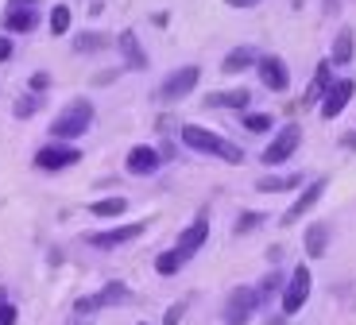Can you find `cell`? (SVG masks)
I'll use <instances>...</instances> for the list:
<instances>
[{"label":"cell","instance_id":"6da1fadb","mask_svg":"<svg viewBox=\"0 0 356 325\" xmlns=\"http://www.w3.org/2000/svg\"><path fill=\"white\" fill-rule=\"evenodd\" d=\"M178 136H182V148L197 151V155L221 159V163H229V167H241L244 163V148H236L229 136L209 132V128H202V124H182V132Z\"/></svg>","mask_w":356,"mask_h":325},{"label":"cell","instance_id":"7a4b0ae2","mask_svg":"<svg viewBox=\"0 0 356 325\" xmlns=\"http://www.w3.org/2000/svg\"><path fill=\"white\" fill-rule=\"evenodd\" d=\"M89 128H93V101L74 97L70 105L51 120V140L54 143H74V140H81Z\"/></svg>","mask_w":356,"mask_h":325},{"label":"cell","instance_id":"3957f363","mask_svg":"<svg viewBox=\"0 0 356 325\" xmlns=\"http://www.w3.org/2000/svg\"><path fill=\"white\" fill-rule=\"evenodd\" d=\"M298 148H302V128H298V124H283V128L271 136V143L259 151V159H264V167H279V163H286Z\"/></svg>","mask_w":356,"mask_h":325},{"label":"cell","instance_id":"277c9868","mask_svg":"<svg viewBox=\"0 0 356 325\" xmlns=\"http://www.w3.org/2000/svg\"><path fill=\"white\" fill-rule=\"evenodd\" d=\"M310 290H314V279H310V267L306 264H298L291 271V279H286V287H283V317H294V314H302V306L310 302Z\"/></svg>","mask_w":356,"mask_h":325},{"label":"cell","instance_id":"5b68a950","mask_svg":"<svg viewBox=\"0 0 356 325\" xmlns=\"http://www.w3.org/2000/svg\"><path fill=\"white\" fill-rule=\"evenodd\" d=\"M256 310H259L256 287H232L229 299H225V306H221V322L225 325H248Z\"/></svg>","mask_w":356,"mask_h":325},{"label":"cell","instance_id":"8992f818","mask_svg":"<svg viewBox=\"0 0 356 325\" xmlns=\"http://www.w3.org/2000/svg\"><path fill=\"white\" fill-rule=\"evenodd\" d=\"M81 163V151L78 148H70V143H47V148H39L35 151V167L39 171H47V175H58V171H70V167H78Z\"/></svg>","mask_w":356,"mask_h":325},{"label":"cell","instance_id":"52a82bcc","mask_svg":"<svg viewBox=\"0 0 356 325\" xmlns=\"http://www.w3.org/2000/svg\"><path fill=\"white\" fill-rule=\"evenodd\" d=\"M197 81H202V70H197V66H178V70H170L167 78H163L159 97L163 101H186Z\"/></svg>","mask_w":356,"mask_h":325},{"label":"cell","instance_id":"ba28073f","mask_svg":"<svg viewBox=\"0 0 356 325\" xmlns=\"http://www.w3.org/2000/svg\"><path fill=\"white\" fill-rule=\"evenodd\" d=\"M147 232V221H128V225H113V229H105V232H89V244L97 248V252H108V248H120V244H128V240H136V237H143Z\"/></svg>","mask_w":356,"mask_h":325},{"label":"cell","instance_id":"9c48e42d","mask_svg":"<svg viewBox=\"0 0 356 325\" xmlns=\"http://www.w3.org/2000/svg\"><path fill=\"white\" fill-rule=\"evenodd\" d=\"M256 74H259V86L271 89V93H286L291 89V70H286V62L279 54H259Z\"/></svg>","mask_w":356,"mask_h":325},{"label":"cell","instance_id":"30bf717a","mask_svg":"<svg viewBox=\"0 0 356 325\" xmlns=\"http://www.w3.org/2000/svg\"><path fill=\"white\" fill-rule=\"evenodd\" d=\"M356 97V81L353 78H333V86L325 89V97H321V116L325 120H333V116H341L348 109V101Z\"/></svg>","mask_w":356,"mask_h":325},{"label":"cell","instance_id":"8fae6325","mask_svg":"<svg viewBox=\"0 0 356 325\" xmlns=\"http://www.w3.org/2000/svg\"><path fill=\"white\" fill-rule=\"evenodd\" d=\"M205 240H209V217H197V221H190L186 229L178 232V240H175V252L182 255V260H194L197 252L205 248Z\"/></svg>","mask_w":356,"mask_h":325},{"label":"cell","instance_id":"7c38bea8","mask_svg":"<svg viewBox=\"0 0 356 325\" xmlns=\"http://www.w3.org/2000/svg\"><path fill=\"white\" fill-rule=\"evenodd\" d=\"M321 193H325V178H314V182H306L302 190H298V198H294V205L283 213V225H294V221H302L306 213H310L314 205L321 202Z\"/></svg>","mask_w":356,"mask_h":325},{"label":"cell","instance_id":"4fadbf2b","mask_svg":"<svg viewBox=\"0 0 356 325\" xmlns=\"http://www.w3.org/2000/svg\"><path fill=\"white\" fill-rule=\"evenodd\" d=\"M159 163H163V155H159V148H152V143H136V148L128 151V159H124L128 175H136V178L155 175V171H159Z\"/></svg>","mask_w":356,"mask_h":325},{"label":"cell","instance_id":"5bb4252c","mask_svg":"<svg viewBox=\"0 0 356 325\" xmlns=\"http://www.w3.org/2000/svg\"><path fill=\"white\" fill-rule=\"evenodd\" d=\"M116 51L124 54V66H128V70H147V54H143V47H140V39H136L132 27L116 35Z\"/></svg>","mask_w":356,"mask_h":325},{"label":"cell","instance_id":"9a60e30c","mask_svg":"<svg viewBox=\"0 0 356 325\" xmlns=\"http://www.w3.org/2000/svg\"><path fill=\"white\" fill-rule=\"evenodd\" d=\"M35 27H39L35 8H8L4 12V31H8V35H31Z\"/></svg>","mask_w":356,"mask_h":325},{"label":"cell","instance_id":"2e32d148","mask_svg":"<svg viewBox=\"0 0 356 325\" xmlns=\"http://www.w3.org/2000/svg\"><path fill=\"white\" fill-rule=\"evenodd\" d=\"M248 101H252L248 89H221V93L205 97V109H232V113H244Z\"/></svg>","mask_w":356,"mask_h":325},{"label":"cell","instance_id":"e0dca14e","mask_svg":"<svg viewBox=\"0 0 356 325\" xmlns=\"http://www.w3.org/2000/svg\"><path fill=\"white\" fill-rule=\"evenodd\" d=\"M256 62H259V51H252V47H232V51L221 58V74H229V78H232V74L252 70Z\"/></svg>","mask_w":356,"mask_h":325},{"label":"cell","instance_id":"ac0fdd59","mask_svg":"<svg viewBox=\"0 0 356 325\" xmlns=\"http://www.w3.org/2000/svg\"><path fill=\"white\" fill-rule=\"evenodd\" d=\"M353 58H356V35H353V27H341L337 35H333L330 62H333V66H348Z\"/></svg>","mask_w":356,"mask_h":325},{"label":"cell","instance_id":"d6986e66","mask_svg":"<svg viewBox=\"0 0 356 325\" xmlns=\"http://www.w3.org/2000/svg\"><path fill=\"white\" fill-rule=\"evenodd\" d=\"M302 248H306L310 260H321L325 248H330V225H325V221H314L310 229H306V237H302Z\"/></svg>","mask_w":356,"mask_h":325},{"label":"cell","instance_id":"ffe728a7","mask_svg":"<svg viewBox=\"0 0 356 325\" xmlns=\"http://www.w3.org/2000/svg\"><path fill=\"white\" fill-rule=\"evenodd\" d=\"M333 86V62H318V70H314V81L310 89H306V105H321V97H325V89Z\"/></svg>","mask_w":356,"mask_h":325},{"label":"cell","instance_id":"44dd1931","mask_svg":"<svg viewBox=\"0 0 356 325\" xmlns=\"http://www.w3.org/2000/svg\"><path fill=\"white\" fill-rule=\"evenodd\" d=\"M116 39L105 35V31H81V35H74V54H97V51H108Z\"/></svg>","mask_w":356,"mask_h":325},{"label":"cell","instance_id":"7402d4cb","mask_svg":"<svg viewBox=\"0 0 356 325\" xmlns=\"http://www.w3.org/2000/svg\"><path fill=\"white\" fill-rule=\"evenodd\" d=\"M306 178L302 175H279V178H259L256 190L259 193H283V190H302Z\"/></svg>","mask_w":356,"mask_h":325},{"label":"cell","instance_id":"603a6c76","mask_svg":"<svg viewBox=\"0 0 356 325\" xmlns=\"http://www.w3.org/2000/svg\"><path fill=\"white\" fill-rule=\"evenodd\" d=\"M101 306H128V299H132V290H128V283H105V287L97 290Z\"/></svg>","mask_w":356,"mask_h":325},{"label":"cell","instance_id":"cb8c5ba5","mask_svg":"<svg viewBox=\"0 0 356 325\" xmlns=\"http://www.w3.org/2000/svg\"><path fill=\"white\" fill-rule=\"evenodd\" d=\"M124 209H128V202L116 193V198H101V202H93L89 205V213L93 217H105V221H116V217H124Z\"/></svg>","mask_w":356,"mask_h":325},{"label":"cell","instance_id":"d4e9b609","mask_svg":"<svg viewBox=\"0 0 356 325\" xmlns=\"http://www.w3.org/2000/svg\"><path fill=\"white\" fill-rule=\"evenodd\" d=\"M182 264H186V260H182V255H178L175 248H167V252L155 255V271H159L163 279H175V275L182 271Z\"/></svg>","mask_w":356,"mask_h":325},{"label":"cell","instance_id":"484cf974","mask_svg":"<svg viewBox=\"0 0 356 325\" xmlns=\"http://www.w3.org/2000/svg\"><path fill=\"white\" fill-rule=\"evenodd\" d=\"M236 120L248 128V132H256V136H264V132H271V124H275V116L271 113H241Z\"/></svg>","mask_w":356,"mask_h":325},{"label":"cell","instance_id":"4316f807","mask_svg":"<svg viewBox=\"0 0 356 325\" xmlns=\"http://www.w3.org/2000/svg\"><path fill=\"white\" fill-rule=\"evenodd\" d=\"M39 109H43V97L24 93V97H16V105H12V116H16V120H27V116H35Z\"/></svg>","mask_w":356,"mask_h":325},{"label":"cell","instance_id":"83f0119b","mask_svg":"<svg viewBox=\"0 0 356 325\" xmlns=\"http://www.w3.org/2000/svg\"><path fill=\"white\" fill-rule=\"evenodd\" d=\"M283 287H286V283H283V271H267V275H264V283L256 287V299H259V306H264V302L271 299L275 290H283Z\"/></svg>","mask_w":356,"mask_h":325},{"label":"cell","instance_id":"f1b7e54d","mask_svg":"<svg viewBox=\"0 0 356 325\" xmlns=\"http://www.w3.org/2000/svg\"><path fill=\"white\" fill-rule=\"evenodd\" d=\"M47 27H51V35H66V31H70V8H66V4H54Z\"/></svg>","mask_w":356,"mask_h":325},{"label":"cell","instance_id":"f546056e","mask_svg":"<svg viewBox=\"0 0 356 325\" xmlns=\"http://www.w3.org/2000/svg\"><path fill=\"white\" fill-rule=\"evenodd\" d=\"M259 225H264V213H241V217L232 221V232H236V237H244V232H252V229H259Z\"/></svg>","mask_w":356,"mask_h":325},{"label":"cell","instance_id":"4dcf8cb0","mask_svg":"<svg viewBox=\"0 0 356 325\" xmlns=\"http://www.w3.org/2000/svg\"><path fill=\"white\" fill-rule=\"evenodd\" d=\"M27 89H31V93H35V97H43L47 89H51V74H47V70L31 74V78H27Z\"/></svg>","mask_w":356,"mask_h":325},{"label":"cell","instance_id":"1f68e13d","mask_svg":"<svg viewBox=\"0 0 356 325\" xmlns=\"http://www.w3.org/2000/svg\"><path fill=\"white\" fill-rule=\"evenodd\" d=\"M97 310H101V299H97V294H89V299H78L74 314H78V317H89V314H97Z\"/></svg>","mask_w":356,"mask_h":325},{"label":"cell","instance_id":"d6a6232c","mask_svg":"<svg viewBox=\"0 0 356 325\" xmlns=\"http://www.w3.org/2000/svg\"><path fill=\"white\" fill-rule=\"evenodd\" d=\"M182 317H186V302H175V306H170L167 314H163V325H178Z\"/></svg>","mask_w":356,"mask_h":325},{"label":"cell","instance_id":"836d02e7","mask_svg":"<svg viewBox=\"0 0 356 325\" xmlns=\"http://www.w3.org/2000/svg\"><path fill=\"white\" fill-rule=\"evenodd\" d=\"M19 322V310L12 306V302H4V306H0V325H16Z\"/></svg>","mask_w":356,"mask_h":325},{"label":"cell","instance_id":"e575fe53","mask_svg":"<svg viewBox=\"0 0 356 325\" xmlns=\"http://www.w3.org/2000/svg\"><path fill=\"white\" fill-rule=\"evenodd\" d=\"M12 58V35H0V62Z\"/></svg>","mask_w":356,"mask_h":325},{"label":"cell","instance_id":"d590c367","mask_svg":"<svg viewBox=\"0 0 356 325\" xmlns=\"http://www.w3.org/2000/svg\"><path fill=\"white\" fill-rule=\"evenodd\" d=\"M229 8H256V4H264V0H225Z\"/></svg>","mask_w":356,"mask_h":325},{"label":"cell","instance_id":"8d00e7d4","mask_svg":"<svg viewBox=\"0 0 356 325\" xmlns=\"http://www.w3.org/2000/svg\"><path fill=\"white\" fill-rule=\"evenodd\" d=\"M39 0H8V8H35Z\"/></svg>","mask_w":356,"mask_h":325},{"label":"cell","instance_id":"74e56055","mask_svg":"<svg viewBox=\"0 0 356 325\" xmlns=\"http://www.w3.org/2000/svg\"><path fill=\"white\" fill-rule=\"evenodd\" d=\"M321 8H325V16H333L341 8V0H321Z\"/></svg>","mask_w":356,"mask_h":325},{"label":"cell","instance_id":"f35d334b","mask_svg":"<svg viewBox=\"0 0 356 325\" xmlns=\"http://www.w3.org/2000/svg\"><path fill=\"white\" fill-rule=\"evenodd\" d=\"M4 302H8V290H4V287H0V306H4Z\"/></svg>","mask_w":356,"mask_h":325},{"label":"cell","instance_id":"ab89813d","mask_svg":"<svg viewBox=\"0 0 356 325\" xmlns=\"http://www.w3.org/2000/svg\"><path fill=\"white\" fill-rule=\"evenodd\" d=\"M140 325H147V322H140Z\"/></svg>","mask_w":356,"mask_h":325}]
</instances>
